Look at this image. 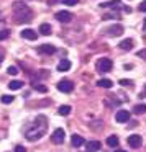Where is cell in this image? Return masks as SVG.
Segmentation results:
<instances>
[{
    "label": "cell",
    "instance_id": "cell-6",
    "mask_svg": "<svg viewBox=\"0 0 146 152\" xmlns=\"http://www.w3.org/2000/svg\"><path fill=\"white\" fill-rule=\"evenodd\" d=\"M64 136H66L64 129H63V128H58V129H54L51 139H53V142H54L56 145H59V144H63V142H64Z\"/></svg>",
    "mask_w": 146,
    "mask_h": 152
},
{
    "label": "cell",
    "instance_id": "cell-33",
    "mask_svg": "<svg viewBox=\"0 0 146 152\" xmlns=\"http://www.w3.org/2000/svg\"><path fill=\"white\" fill-rule=\"evenodd\" d=\"M143 30L146 31V18H145V20H143Z\"/></svg>",
    "mask_w": 146,
    "mask_h": 152
},
{
    "label": "cell",
    "instance_id": "cell-17",
    "mask_svg": "<svg viewBox=\"0 0 146 152\" xmlns=\"http://www.w3.org/2000/svg\"><path fill=\"white\" fill-rule=\"evenodd\" d=\"M21 87H23V82H21V80H12V82L8 83V88L10 90H20Z\"/></svg>",
    "mask_w": 146,
    "mask_h": 152
},
{
    "label": "cell",
    "instance_id": "cell-29",
    "mask_svg": "<svg viewBox=\"0 0 146 152\" xmlns=\"http://www.w3.org/2000/svg\"><path fill=\"white\" fill-rule=\"evenodd\" d=\"M136 56H138V57H141V59H145V61H146V49H141V51H138V53H136Z\"/></svg>",
    "mask_w": 146,
    "mask_h": 152
},
{
    "label": "cell",
    "instance_id": "cell-30",
    "mask_svg": "<svg viewBox=\"0 0 146 152\" xmlns=\"http://www.w3.org/2000/svg\"><path fill=\"white\" fill-rule=\"evenodd\" d=\"M108 18H120V15L118 13H110V15H105L103 20H108Z\"/></svg>",
    "mask_w": 146,
    "mask_h": 152
},
{
    "label": "cell",
    "instance_id": "cell-14",
    "mask_svg": "<svg viewBox=\"0 0 146 152\" xmlns=\"http://www.w3.org/2000/svg\"><path fill=\"white\" fill-rule=\"evenodd\" d=\"M71 142H72L74 147H80V145L84 144V137H82V136H79V134H72Z\"/></svg>",
    "mask_w": 146,
    "mask_h": 152
},
{
    "label": "cell",
    "instance_id": "cell-23",
    "mask_svg": "<svg viewBox=\"0 0 146 152\" xmlns=\"http://www.w3.org/2000/svg\"><path fill=\"white\" fill-rule=\"evenodd\" d=\"M107 144H108L110 147H117V145H118V137H117L115 134H113V136H110V137L107 139Z\"/></svg>",
    "mask_w": 146,
    "mask_h": 152
},
{
    "label": "cell",
    "instance_id": "cell-19",
    "mask_svg": "<svg viewBox=\"0 0 146 152\" xmlns=\"http://www.w3.org/2000/svg\"><path fill=\"white\" fill-rule=\"evenodd\" d=\"M40 34H51V26L48 23L40 25Z\"/></svg>",
    "mask_w": 146,
    "mask_h": 152
},
{
    "label": "cell",
    "instance_id": "cell-36",
    "mask_svg": "<svg viewBox=\"0 0 146 152\" xmlns=\"http://www.w3.org/2000/svg\"><path fill=\"white\" fill-rule=\"evenodd\" d=\"M0 64H2V61H0Z\"/></svg>",
    "mask_w": 146,
    "mask_h": 152
},
{
    "label": "cell",
    "instance_id": "cell-27",
    "mask_svg": "<svg viewBox=\"0 0 146 152\" xmlns=\"http://www.w3.org/2000/svg\"><path fill=\"white\" fill-rule=\"evenodd\" d=\"M7 72L10 74V75H17V74H18V69H17L15 66H10V67L7 69Z\"/></svg>",
    "mask_w": 146,
    "mask_h": 152
},
{
    "label": "cell",
    "instance_id": "cell-24",
    "mask_svg": "<svg viewBox=\"0 0 146 152\" xmlns=\"http://www.w3.org/2000/svg\"><path fill=\"white\" fill-rule=\"evenodd\" d=\"M35 90H36V92H40V93H46L48 92V87L43 85V83H36V85H35Z\"/></svg>",
    "mask_w": 146,
    "mask_h": 152
},
{
    "label": "cell",
    "instance_id": "cell-8",
    "mask_svg": "<svg viewBox=\"0 0 146 152\" xmlns=\"http://www.w3.org/2000/svg\"><path fill=\"white\" fill-rule=\"evenodd\" d=\"M115 119H117V123H126V121H130V113L126 110H118L115 113Z\"/></svg>",
    "mask_w": 146,
    "mask_h": 152
},
{
    "label": "cell",
    "instance_id": "cell-5",
    "mask_svg": "<svg viewBox=\"0 0 146 152\" xmlns=\"http://www.w3.org/2000/svg\"><path fill=\"white\" fill-rule=\"evenodd\" d=\"M58 90L63 93H71L74 90V83L71 80H61V82H58Z\"/></svg>",
    "mask_w": 146,
    "mask_h": 152
},
{
    "label": "cell",
    "instance_id": "cell-35",
    "mask_svg": "<svg viewBox=\"0 0 146 152\" xmlns=\"http://www.w3.org/2000/svg\"><path fill=\"white\" fill-rule=\"evenodd\" d=\"M145 90H146V85H145Z\"/></svg>",
    "mask_w": 146,
    "mask_h": 152
},
{
    "label": "cell",
    "instance_id": "cell-2",
    "mask_svg": "<svg viewBox=\"0 0 146 152\" xmlns=\"http://www.w3.org/2000/svg\"><path fill=\"white\" fill-rule=\"evenodd\" d=\"M13 15L17 23H30L31 17H33L25 2H13Z\"/></svg>",
    "mask_w": 146,
    "mask_h": 152
},
{
    "label": "cell",
    "instance_id": "cell-34",
    "mask_svg": "<svg viewBox=\"0 0 146 152\" xmlns=\"http://www.w3.org/2000/svg\"><path fill=\"white\" fill-rule=\"evenodd\" d=\"M115 152H125V151H122V149H118V151H115Z\"/></svg>",
    "mask_w": 146,
    "mask_h": 152
},
{
    "label": "cell",
    "instance_id": "cell-4",
    "mask_svg": "<svg viewBox=\"0 0 146 152\" xmlns=\"http://www.w3.org/2000/svg\"><path fill=\"white\" fill-rule=\"evenodd\" d=\"M54 18H56L58 21H61V23H69V21H72L74 15L71 13V12H66V10H61V12H58V13L54 15Z\"/></svg>",
    "mask_w": 146,
    "mask_h": 152
},
{
    "label": "cell",
    "instance_id": "cell-1",
    "mask_svg": "<svg viewBox=\"0 0 146 152\" xmlns=\"http://www.w3.org/2000/svg\"><path fill=\"white\" fill-rule=\"evenodd\" d=\"M46 129H48V119H46V116L40 115L35 119V124L25 132V136H27L28 141H38V139H41L46 134Z\"/></svg>",
    "mask_w": 146,
    "mask_h": 152
},
{
    "label": "cell",
    "instance_id": "cell-26",
    "mask_svg": "<svg viewBox=\"0 0 146 152\" xmlns=\"http://www.w3.org/2000/svg\"><path fill=\"white\" fill-rule=\"evenodd\" d=\"M64 5H67V7H74V5L79 4V0H61Z\"/></svg>",
    "mask_w": 146,
    "mask_h": 152
},
{
    "label": "cell",
    "instance_id": "cell-15",
    "mask_svg": "<svg viewBox=\"0 0 146 152\" xmlns=\"http://www.w3.org/2000/svg\"><path fill=\"white\" fill-rule=\"evenodd\" d=\"M118 48H120V49H123V51H130L133 48V39H123V41H120Z\"/></svg>",
    "mask_w": 146,
    "mask_h": 152
},
{
    "label": "cell",
    "instance_id": "cell-32",
    "mask_svg": "<svg viewBox=\"0 0 146 152\" xmlns=\"http://www.w3.org/2000/svg\"><path fill=\"white\" fill-rule=\"evenodd\" d=\"M15 152H27V149H25L23 145H17V147H15Z\"/></svg>",
    "mask_w": 146,
    "mask_h": 152
},
{
    "label": "cell",
    "instance_id": "cell-3",
    "mask_svg": "<svg viewBox=\"0 0 146 152\" xmlns=\"http://www.w3.org/2000/svg\"><path fill=\"white\" fill-rule=\"evenodd\" d=\"M112 67H113V62L108 57H102V59L97 61V70L99 72H110Z\"/></svg>",
    "mask_w": 146,
    "mask_h": 152
},
{
    "label": "cell",
    "instance_id": "cell-12",
    "mask_svg": "<svg viewBox=\"0 0 146 152\" xmlns=\"http://www.w3.org/2000/svg\"><path fill=\"white\" fill-rule=\"evenodd\" d=\"M36 36H38V34L35 33L33 30H30V28H27V30L21 31V38H25V39H28V41H35V39H36Z\"/></svg>",
    "mask_w": 146,
    "mask_h": 152
},
{
    "label": "cell",
    "instance_id": "cell-11",
    "mask_svg": "<svg viewBox=\"0 0 146 152\" xmlns=\"http://www.w3.org/2000/svg\"><path fill=\"white\" fill-rule=\"evenodd\" d=\"M38 51H40L41 54H54L56 53V48H54L53 44H41V46L38 48Z\"/></svg>",
    "mask_w": 146,
    "mask_h": 152
},
{
    "label": "cell",
    "instance_id": "cell-21",
    "mask_svg": "<svg viewBox=\"0 0 146 152\" xmlns=\"http://www.w3.org/2000/svg\"><path fill=\"white\" fill-rule=\"evenodd\" d=\"M58 113H59L61 116H67V115L71 113V106H69V105H63V106H59Z\"/></svg>",
    "mask_w": 146,
    "mask_h": 152
},
{
    "label": "cell",
    "instance_id": "cell-7",
    "mask_svg": "<svg viewBox=\"0 0 146 152\" xmlns=\"http://www.w3.org/2000/svg\"><path fill=\"white\" fill-rule=\"evenodd\" d=\"M107 34L108 36H120V34H123V26L122 25H112L107 28Z\"/></svg>",
    "mask_w": 146,
    "mask_h": 152
},
{
    "label": "cell",
    "instance_id": "cell-18",
    "mask_svg": "<svg viewBox=\"0 0 146 152\" xmlns=\"http://www.w3.org/2000/svg\"><path fill=\"white\" fill-rule=\"evenodd\" d=\"M120 5V0H110V2H103L100 4V8H107V7H118Z\"/></svg>",
    "mask_w": 146,
    "mask_h": 152
},
{
    "label": "cell",
    "instance_id": "cell-9",
    "mask_svg": "<svg viewBox=\"0 0 146 152\" xmlns=\"http://www.w3.org/2000/svg\"><path fill=\"white\" fill-rule=\"evenodd\" d=\"M128 145L130 147H133V149H136V147H139L141 145V136H138V134H131V136H128Z\"/></svg>",
    "mask_w": 146,
    "mask_h": 152
},
{
    "label": "cell",
    "instance_id": "cell-20",
    "mask_svg": "<svg viewBox=\"0 0 146 152\" xmlns=\"http://www.w3.org/2000/svg\"><path fill=\"white\" fill-rule=\"evenodd\" d=\"M133 113H136V115H143V113H146V105H145V103L136 105L135 108H133Z\"/></svg>",
    "mask_w": 146,
    "mask_h": 152
},
{
    "label": "cell",
    "instance_id": "cell-31",
    "mask_svg": "<svg viewBox=\"0 0 146 152\" xmlns=\"http://www.w3.org/2000/svg\"><path fill=\"white\" fill-rule=\"evenodd\" d=\"M139 12H146V0H145V2H141V4H139Z\"/></svg>",
    "mask_w": 146,
    "mask_h": 152
},
{
    "label": "cell",
    "instance_id": "cell-22",
    "mask_svg": "<svg viewBox=\"0 0 146 152\" xmlns=\"http://www.w3.org/2000/svg\"><path fill=\"white\" fill-rule=\"evenodd\" d=\"M13 100H15L13 95H2V96H0V102L4 103V105H10Z\"/></svg>",
    "mask_w": 146,
    "mask_h": 152
},
{
    "label": "cell",
    "instance_id": "cell-28",
    "mask_svg": "<svg viewBox=\"0 0 146 152\" xmlns=\"http://www.w3.org/2000/svg\"><path fill=\"white\" fill-rule=\"evenodd\" d=\"M120 85H125V87H131L133 85V80H126V79H122V80H120Z\"/></svg>",
    "mask_w": 146,
    "mask_h": 152
},
{
    "label": "cell",
    "instance_id": "cell-25",
    "mask_svg": "<svg viewBox=\"0 0 146 152\" xmlns=\"http://www.w3.org/2000/svg\"><path fill=\"white\" fill-rule=\"evenodd\" d=\"M8 36H10V31H8V30H2V31H0V41H5Z\"/></svg>",
    "mask_w": 146,
    "mask_h": 152
},
{
    "label": "cell",
    "instance_id": "cell-10",
    "mask_svg": "<svg viewBox=\"0 0 146 152\" xmlns=\"http://www.w3.org/2000/svg\"><path fill=\"white\" fill-rule=\"evenodd\" d=\"M100 147H102V144H100L99 141H95V139H94V141H89L86 144V151L87 152H99Z\"/></svg>",
    "mask_w": 146,
    "mask_h": 152
},
{
    "label": "cell",
    "instance_id": "cell-13",
    "mask_svg": "<svg viewBox=\"0 0 146 152\" xmlns=\"http://www.w3.org/2000/svg\"><path fill=\"white\" fill-rule=\"evenodd\" d=\"M69 69H71V61H67V59L61 61V62L58 64V70H59V72H67Z\"/></svg>",
    "mask_w": 146,
    "mask_h": 152
},
{
    "label": "cell",
    "instance_id": "cell-16",
    "mask_svg": "<svg viewBox=\"0 0 146 152\" xmlns=\"http://www.w3.org/2000/svg\"><path fill=\"white\" fill-rule=\"evenodd\" d=\"M97 87H102V88H112L113 87V82L108 79H100L99 82H97Z\"/></svg>",
    "mask_w": 146,
    "mask_h": 152
}]
</instances>
